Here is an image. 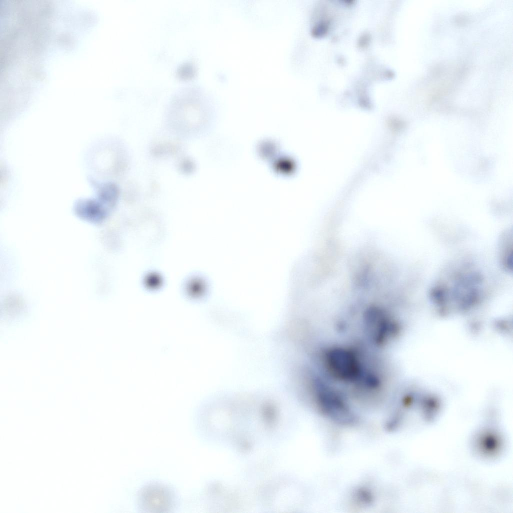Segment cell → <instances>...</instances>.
I'll list each match as a JSON object with an SVG mask.
<instances>
[{
    "instance_id": "5b68a950",
    "label": "cell",
    "mask_w": 513,
    "mask_h": 513,
    "mask_svg": "<svg viewBox=\"0 0 513 513\" xmlns=\"http://www.w3.org/2000/svg\"><path fill=\"white\" fill-rule=\"evenodd\" d=\"M366 321L368 331L377 343L383 342L392 332L393 326L382 310L372 308L367 311Z\"/></svg>"
},
{
    "instance_id": "277c9868",
    "label": "cell",
    "mask_w": 513,
    "mask_h": 513,
    "mask_svg": "<svg viewBox=\"0 0 513 513\" xmlns=\"http://www.w3.org/2000/svg\"><path fill=\"white\" fill-rule=\"evenodd\" d=\"M317 401L322 411L332 419L343 424H351L354 417L342 398L322 382L316 385Z\"/></svg>"
},
{
    "instance_id": "7a4b0ae2",
    "label": "cell",
    "mask_w": 513,
    "mask_h": 513,
    "mask_svg": "<svg viewBox=\"0 0 513 513\" xmlns=\"http://www.w3.org/2000/svg\"><path fill=\"white\" fill-rule=\"evenodd\" d=\"M181 505L178 491L170 484L159 480L146 482L138 489L135 497L137 511L141 513H170Z\"/></svg>"
},
{
    "instance_id": "3957f363",
    "label": "cell",
    "mask_w": 513,
    "mask_h": 513,
    "mask_svg": "<svg viewBox=\"0 0 513 513\" xmlns=\"http://www.w3.org/2000/svg\"><path fill=\"white\" fill-rule=\"evenodd\" d=\"M325 359L330 371L336 378L348 382H355L362 378L361 365L352 351L333 348L327 352Z\"/></svg>"
},
{
    "instance_id": "6da1fadb",
    "label": "cell",
    "mask_w": 513,
    "mask_h": 513,
    "mask_svg": "<svg viewBox=\"0 0 513 513\" xmlns=\"http://www.w3.org/2000/svg\"><path fill=\"white\" fill-rule=\"evenodd\" d=\"M482 285L480 273L466 265L438 281L431 290L432 297L439 302L453 301L466 306L478 298Z\"/></svg>"
}]
</instances>
